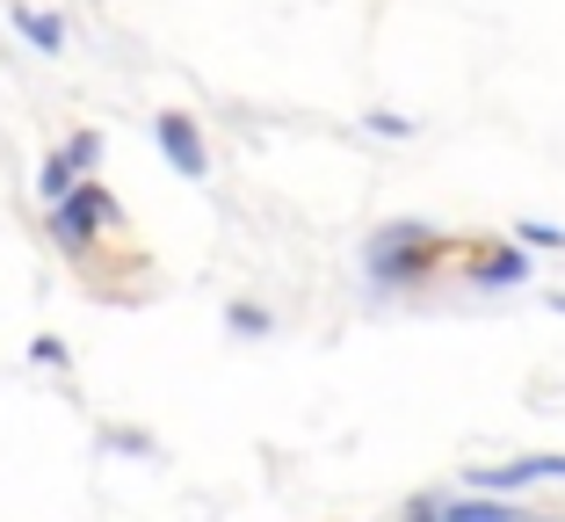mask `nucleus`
Masks as SVG:
<instances>
[{
    "label": "nucleus",
    "mask_w": 565,
    "mask_h": 522,
    "mask_svg": "<svg viewBox=\"0 0 565 522\" xmlns=\"http://www.w3.org/2000/svg\"><path fill=\"white\" fill-rule=\"evenodd\" d=\"M8 22H15V36L36 51V58H58V51H66V15H51V8L15 0V8H8Z\"/></svg>",
    "instance_id": "423d86ee"
},
{
    "label": "nucleus",
    "mask_w": 565,
    "mask_h": 522,
    "mask_svg": "<svg viewBox=\"0 0 565 522\" xmlns=\"http://www.w3.org/2000/svg\"><path fill=\"white\" fill-rule=\"evenodd\" d=\"M81 182H87V174H81V160H73L66 146H58V152L44 160V168H36V196H44V203H66Z\"/></svg>",
    "instance_id": "0eeeda50"
},
{
    "label": "nucleus",
    "mask_w": 565,
    "mask_h": 522,
    "mask_svg": "<svg viewBox=\"0 0 565 522\" xmlns=\"http://www.w3.org/2000/svg\"><path fill=\"white\" fill-rule=\"evenodd\" d=\"M435 254H443V247H435L428 225L399 219V225H384V233L363 247V276H370L377 290H414L420 276L435 269Z\"/></svg>",
    "instance_id": "f257e3e1"
},
{
    "label": "nucleus",
    "mask_w": 565,
    "mask_h": 522,
    "mask_svg": "<svg viewBox=\"0 0 565 522\" xmlns=\"http://www.w3.org/2000/svg\"><path fill=\"white\" fill-rule=\"evenodd\" d=\"M471 284H479V290H515V284H530V254H522V239H493V247H479Z\"/></svg>",
    "instance_id": "39448f33"
},
{
    "label": "nucleus",
    "mask_w": 565,
    "mask_h": 522,
    "mask_svg": "<svg viewBox=\"0 0 565 522\" xmlns=\"http://www.w3.org/2000/svg\"><path fill=\"white\" fill-rule=\"evenodd\" d=\"M363 131H377V138H414V124H406V117H392V109H370V117H363Z\"/></svg>",
    "instance_id": "9d476101"
},
{
    "label": "nucleus",
    "mask_w": 565,
    "mask_h": 522,
    "mask_svg": "<svg viewBox=\"0 0 565 522\" xmlns=\"http://www.w3.org/2000/svg\"><path fill=\"white\" fill-rule=\"evenodd\" d=\"M544 479H565V457H522V465H471L465 487H471V493H522V487H544Z\"/></svg>",
    "instance_id": "20e7f679"
},
{
    "label": "nucleus",
    "mask_w": 565,
    "mask_h": 522,
    "mask_svg": "<svg viewBox=\"0 0 565 522\" xmlns=\"http://www.w3.org/2000/svg\"><path fill=\"white\" fill-rule=\"evenodd\" d=\"M109 219H117V203L102 196L95 182H81L66 203H51V239H58V247H81L87 225H109Z\"/></svg>",
    "instance_id": "7ed1b4c3"
},
{
    "label": "nucleus",
    "mask_w": 565,
    "mask_h": 522,
    "mask_svg": "<svg viewBox=\"0 0 565 522\" xmlns=\"http://www.w3.org/2000/svg\"><path fill=\"white\" fill-rule=\"evenodd\" d=\"M30 355L44 363V371H58V363H66V341H58V334H36V341H30Z\"/></svg>",
    "instance_id": "9b49d317"
},
{
    "label": "nucleus",
    "mask_w": 565,
    "mask_h": 522,
    "mask_svg": "<svg viewBox=\"0 0 565 522\" xmlns=\"http://www.w3.org/2000/svg\"><path fill=\"white\" fill-rule=\"evenodd\" d=\"M515 239H522V247H536V254H565V225H544V219H522Z\"/></svg>",
    "instance_id": "6e6552de"
},
{
    "label": "nucleus",
    "mask_w": 565,
    "mask_h": 522,
    "mask_svg": "<svg viewBox=\"0 0 565 522\" xmlns=\"http://www.w3.org/2000/svg\"><path fill=\"white\" fill-rule=\"evenodd\" d=\"M66 152H73V160H81V174H87V168H95V160H102V131H81V138H73Z\"/></svg>",
    "instance_id": "f8f14e48"
},
{
    "label": "nucleus",
    "mask_w": 565,
    "mask_h": 522,
    "mask_svg": "<svg viewBox=\"0 0 565 522\" xmlns=\"http://www.w3.org/2000/svg\"><path fill=\"white\" fill-rule=\"evenodd\" d=\"M152 146H160V160L182 174V182H203V174H211V152H203V131H196L189 109H160V117H152Z\"/></svg>",
    "instance_id": "f03ea898"
},
{
    "label": "nucleus",
    "mask_w": 565,
    "mask_h": 522,
    "mask_svg": "<svg viewBox=\"0 0 565 522\" xmlns=\"http://www.w3.org/2000/svg\"><path fill=\"white\" fill-rule=\"evenodd\" d=\"M225 327L233 334H268V312L262 305H225Z\"/></svg>",
    "instance_id": "1a4fd4ad"
}]
</instances>
